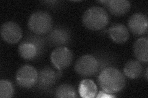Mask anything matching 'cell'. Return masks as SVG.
<instances>
[{
    "mask_svg": "<svg viewBox=\"0 0 148 98\" xmlns=\"http://www.w3.org/2000/svg\"><path fill=\"white\" fill-rule=\"evenodd\" d=\"M98 82L103 91L109 94L121 91L126 84L123 74L114 67H109L103 70L98 77Z\"/></svg>",
    "mask_w": 148,
    "mask_h": 98,
    "instance_id": "1",
    "label": "cell"
},
{
    "mask_svg": "<svg viewBox=\"0 0 148 98\" xmlns=\"http://www.w3.org/2000/svg\"><path fill=\"white\" fill-rule=\"evenodd\" d=\"M109 22L108 13L103 7H91L85 11L82 17L84 26L91 31H99L108 25Z\"/></svg>",
    "mask_w": 148,
    "mask_h": 98,
    "instance_id": "2",
    "label": "cell"
},
{
    "mask_svg": "<svg viewBox=\"0 0 148 98\" xmlns=\"http://www.w3.org/2000/svg\"><path fill=\"white\" fill-rule=\"evenodd\" d=\"M27 25L33 33L42 36L48 34L53 30V20L49 13L40 11L32 14Z\"/></svg>",
    "mask_w": 148,
    "mask_h": 98,
    "instance_id": "3",
    "label": "cell"
},
{
    "mask_svg": "<svg viewBox=\"0 0 148 98\" xmlns=\"http://www.w3.org/2000/svg\"><path fill=\"white\" fill-rule=\"evenodd\" d=\"M99 67L98 61L94 56L85 55L77 60L74 69L78 75L87 77L96 74L99 70Z\"/></svg>",
    "mask_w": 148,
    "mask_h": 98,
    "instance_id": "4",
    "label": "cell"
},
{
    "mask_svg": "<svg viewBox=\"0 0 148 98\" xmlns=\"http://www.w3.org/2000/svg\"><path fill=\"white\" fill-rule=\"evenodd\" d=\"M38 73L36 69L30 65L22 66L16 72V82L23 88H30L36 85Z\"/></svg>",
    "mask_w": 148,
    "mask_h": 98,
    "instance_id": "5",
    "label": "cell"
},
{
    "mask_svg": "<svg viewBox=\"0 0 148 98\" xmlns=\"http://www.w3.org/2000/svg\"><path fill=\"white\" fill-rule=\"evenodd\" d=\"M73 53L66 47H59L54 49L51 55V61L53 66L59 71L69 67L73 61Z\"/></svg>",
    "mask_w": 148,
    "mask_h": 98,
    "instance_id": "6",
    "label": "cell"
},
{
    "mask_svg": "<svg viewBox=\"0 0 148 98\" xmlns=\"http://www.w3.org/2000/svg\"><path fill=\"white\" fill-rule=\"evenodd\" d=\"M1 36L6 43L14 44L17 43L22 38L21 26L14 22H7L1 26Z\"/></svg>",
    "mask_w": 148,
    "mask_h": 98,
    "instance_id": "7",
    "label": "cell"
},
{
    "mask_svg": "<svg viewBox=\"0 0 148 98\" xmlns=\"http://www.w3.org/2000/svg\"><path fill=\"white\" fill-rule=\"evenodd\" d=\"M128 26L133 34L137 36L144 34L147 30L148 19L147 16L141 12L134 14L129 18Z\"/></svg>",
    "mask_w": 148,
    "mask_h": 98,
    "instance_id": "8",
    "label": "cell"
},
{
    "mask_svg": "<svg viewBox=\"0 0 148 98\" xmlns=\"http://www.w3.org/2000/svg\"><path fill=\"white\" fill-rule=\"evenodd\" d=\"M59 74L50 68H45L38 72L36 85L40 90H46L51 88L56 82Z\"/></svg>",
    "mask_w": 148,
    "mask_h": 98,
    "instance_id": "9",
    "label": "cell"
},
{
    "mask_svg": "<svg viewBox=\"0 0 148 98\" xmlns=\"http://www.w3.org/2000/svg\"><path fill=\"white\" fill-rule=\"evenodd\" d=\"M71 39L69 31L64 28L57 27L51 31L47 36V41L52 46L64 47L69 43Z\"/></svg>",
    "mask_w": 148,
    "mask_h": 98,
    "instance_id": "10",
    "label": "cell"
},
{
    "mask_svg": "<svg viewBox=\"0 0 148 98\" xmlns=\"http://www.w3.org/2000/svg\"><path fill=\"white\" fill-rule=\"evenodd\" d=\"M99 2L103 3L109 12L117 17L125 15L131 7L130 3L127 0H104Z\"/></svg>",
    "mask_w": 148,
    "mask_h": 98,
    "instance_id": "11",
    "label": "cell"
},
{
    "mask_svg": "<svg viewBox=\"0 0 148 98\" xmlns=\"http://www.w3.org/2000/svg\"><path fill=\"white\" fill-rule=\"evenodd\" d=\"M108 32L111 39L117 44L125 43L130 37L128 28L122 23H114L109 28Z\"/></svg>",
    "mask_w": 148,
    "mask_h": 98,
    "instance_id": "12",
    "label": "cell"
},
{
    "mask_svg": "<svg viewBox=\"0 0 148 98\" xmlns=\"http://www.w3.org/2000/svg\"><path fill=\"white\" fill-rule=\"evenodd\" d=\"M18 52L21 57L26 60L35 58L39 54L36 45L32 41H25L21 43L18 47Z\"/></svg>",
    "mask_w": 148,
    "mask_h": 98,
    "instance_id": "13",
    "label": "cell"
},
{
    "mask_svg": "<svg viewBox=\"0 0 148 98\" xmlns=\"http://www.w3.org/2000/svg\"><path fill=\"white\" fill-rule=\"evenodd\" d=\"M133 52L136 58L143 63L148 61V39L141 38L136 41L133 45Z\"/></svg>",
    "mask_w": 148,
    "mask_h": 98,
    "instance_id": "14",
    "label": "cell"
},
{
    "mask_svg": "<svg viewBox=\"0 0 148 98\" xmlns=\"http://www.w3.org/2000/svg\"><path fill=\"white\" fill-rule=\"evenodd\" d=\"M98 88L95 83L90 79H84L79 84L78 92L83 98H93L96 97Z\"/></svg>",
    "mask_w": 148,
    "mask_h": 98,
    "instance_id": "15",
    "label": "cell"
},
{
    "mask_svg": "<svg viewBox=\"0 0 148 98\" xmlns=\"http://www.w3.org/2000/svg\"><path fill=\"white\" fill-rule=\"evenodd\" d=\"M143 66L139 61L130 60L128 62L123 68V72L128 78L136 79L140 77L143 72Z\"/></svg>",
    "mask_w": 148,
    "mask_h": 98,
    "instance_id": "16",
    "label": "cell"
},
{
    "mask_svg": "<svg viewBox=\"0 0 148 98\" xmlns=\"http://www.w3.org/2000/svg\"><path fill=\"white\" fill-rule=\"evenodd\" d=\"M56 97L59 98L77 97L75 88L70 84L64 83L58 87L56 90Z\"/></svg>",
    "mask_w": 148,
    "mask_h": 98,
    "instance_id": "17",
    "label": "cell"
},
{
    "mask_svg": "<svg viewBox=\"0 0 148 98\" xmlns=\"http://www.w3.org/2000/svg\"><path fill=\"white\" fill-rule=\"evenodd\" d=\"M14 90L12 83L6 80L0 81V97L10 98L14 95Z\"/></svg>",
    "mask_w": 148,
    "mask_h": 98,
    "instance_id": "18",
    "label": "cell"
},
{
    "mask_svg": "<svg viewBox=\"0 0 148 98\" xmlns=\"http://www.w3.org/2000/svg\"><path fill=\"white\" fill-rule=\"evenodd\" d=\"M115 95L113 94H109V93H106L104 91H100L98 96H96L97 98H110V97H115Z\"/></svg>",
    "mask_w": 148,
    "mask_h": 98,
    "instance_id": "19",
    "label": "cell"
},
{
    "mask_svg": "<svg viewBox=\"0 0 148 98\" xmlns=\"http://www.w3.org/2000/svg\"><path fill=\"white\" fill-rule=\"evenodd\" d=\"M146 80H147V68L146 69Z\"/></svg>",
    "mask_w": 148,
    "mask_h": 98,
    "instance_id": "20",
    "label": "cell"
}]
</instances>
